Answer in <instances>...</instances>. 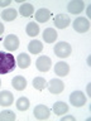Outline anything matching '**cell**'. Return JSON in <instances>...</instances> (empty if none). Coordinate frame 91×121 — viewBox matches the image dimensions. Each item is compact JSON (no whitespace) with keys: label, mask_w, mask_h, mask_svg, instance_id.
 <instances>
[{"label":"cell","mask_w":91,"mask_h":121,"mask_svg":"<svg viewBox=\"0 0 91 121\" xmlns=\"http://www.w3.org/2000/svg\"><path fill=\"white\" fill-rule=\"evenodd\" d=\"M15 64V58L10 52H0V74H6L14 71Z\"/></svg>","instance_id":"6da1fadb"},{"label":"cell","mask_w":91,"mask_h":121,"mask_svg":"<svg viewBox=\"0 0 91 121\" xmlns=\"http://www.w3.org/2000/svg\"><path fill=\"white\" fill-rule=\"evenodd\" d=\"M53 51H55V54L57 57H59V58H66L71 54L72 52V48H71V44H68L67 42H58L55 48H53Z\"/></svg>","instance_id":"7a4b0ae2"},{"label":"cell","mask_w":91,"mask_h":121,"mask_svg":"<svg viewBox=\"0 0 91 121\" xmlns=\"http://www.w3.org/2000/svg\"><path fill=\"white\" fill-rule=\"evenodd\" d=\"M73 29L77 33H86L90 29V22L85 17H78L73 20Z\"/></svg>","instance_id":"3957f363"},{"label":"cell","mask_w":91,"mask_h":121,"mask_svg":"<svg viewBox=\"0 0 91 121\" xmlns=\"http://www.w3.org/2000/svg\"><path fill=\"white\" fill-rule=\"evenodd\" d=\"M70 102L75 107H81L86 104V96L82 91H73L70 95Z\"/></svg>","instance_id":"277c9868"},{"label":"cell","mask_w":91,"mask_h":121,"mask_svg":"<svg viewBox=\"0 0 91 121\" xmlns=\"http://www.w3.org/2000/svg\"><path fill=\"white\" fill-rule=\"evenodd\" d=\"M47 88L53 95H59L64 88V83H63V81H61L58 78H53L47 83Z\"/></svg>","instance_id":"5b68a950"},{"label":"cell","mask_w":91,"mask_h":121,"mask_svg":"<svg viewBox=\"0 0 91 121\" xmlns=\"http://www.w3.org/2000/svg\"><path fill=\"white\" fill-rule=\"evenodd\" d=\"M4 47L6 51H17L19 48V38L15 34H9L4 39Z\"/></svg>","instance_id":"8992f818"},{"label":"cell","mask_w":91,"mask_h":121,"mask_svg":"<svg viewBox=\"0 0 91 121\" xmlns=\"http://www.w3.org/2000/svg\"><path fill=\"white\" fill-rule=\"evenodd\" d=\"M36 66L38 68V71L41 72H47L51 69V66H52V59L47 56H41L39 58L36 60Z\"/></svg>","instance_id":"52a82bcc"},{"label":"cell","mask_w":91,"mask_h":121,"mask_svg":"<svg viewBox=\"0 0 91 121\" xmlns=\"http://www.w3.org/2000/svg\"><path fill=\"white\" fill-rule=\"evenodd\" d=\"M53 23H55L56 28L64 29V28H67V26L70 25L71 19L66 14H57L56 17H55V19H53Z\"/></svg>","instance_id":"ba28073f"},{"label":"cell","mask_w":91,"mask_h":121,"mask_svg":"<svg viewBox=\"0 0 91 121\" xmlns=\"http://www.w3.org/2000/svg\"><path fill=\"white\" fill-rule=\"evenodd\" d=\"M34 116L38 120H47L49 117V113H51V110H49L46 105H37L34 107Z\"/></svg>","instance_id":"9c48e42d"},{"label":"cell","mask_w":91,"mask_h":121,"mask_svg":"<svg viewBox=\"0 0 91 121\" xmlns=\"http://www.w3.org/2000/svg\"><path fill=\"white\" fill-rule=\"evenodd\" d=\"M67 9L71 14H80L85 9V3L82 0H72V1L68 3Z\"/></svg>","instance_id":"30bf717a"},{"label":"cell","mask_w":91,"mask_h":121,"mask_svg":"<svg viewBox=\"0 0 91 121\" xmlns=\"http://www.w3.org/2000/svg\"><path fill=\"white\" fill-rule=\"evenodd\" d=\"M14 101V96L10 91H1L0 92V106H10Z\"/></svg>","instance_id":"8fae6325"},{"label":"cell","mask_w":91,"mask_h":121,"mask_svg":"<svg viewBox=\"0 0 91 121\" xmlns=\"http://www.w3.org/2000/svg\"><path fill=\"white\" fill-rule=\"evenodd\" d=\"M34 18H36V20L39 22V23H46V22L49 20V18H51V11L48 9H46V8H42V9L37 10Z\"/></svg>","instance_id":"7c38bea8"},{"label":"cell","mask_w":91,"mask_h":121,"mask_svg":"<svg viewBox=\"0 0 91 121\" xmlns=\"http://www.w3.org/2000/svg\"><path fill=\"white\" fill-rule=\"evenodd\" d=\"M70 72V66L66 62H58L55 66V73L59 77H64V76L68 74Z\"/></svg>","instance_id":"4fadbf2b"},{"label":"cell","mask_w":91,"mask_h":121,"mask_svg":"<svg viewBox=\"0 0 91 121\" xmlns=\"http://www.w3.org/2000/svg\"><path fill=\"white\" fill-rule=\"evenodd\" d=\"M17 15H18V11L14 8H6L5 10L1 11V19L5 22H13L17 18Z\"/></svg>","instance_id":"5bb4252c"},{"label":"cell","mask_w":91,"mask_h":121,"mask_svg":"<svg viewBox=\"0 0 91 121\" xmlns=\"http://www.w3.org/2000/svg\"><path fill=\"white\" fill-rule=\"evenodd\" d=\"M11 86L17 91H23L27 87V79L23 76H15L11 81Z\"/></svg>","instance_id":"9a60e30c"},{"label":"cell","mask_w":91,"mask_h":121,"mask_svg":"<svg viewBox=\"0 0 91 121\" xmlns=\"http://www.w3.org/2000/svg\"><path fill=\"white\" fill-rule=\"evenodd\" d=\"M57 39V32L53 28H46L43 32V40L46 43H53Z\"/></svg>","instance_id":"2e32d148"},{"label":"cell","mask_w":91,"mask_h":121,"mask_svg":"<svg viewBox=\"0 0 91 121\" xmlns=\"http://www.w3.org/2000/svg\"><path fill=\"white\" fill-rule=\"evenodd\" d=\"M15 62H17V64L19 67L24 69V68H28L30 66V57L27 54V53H20V54L17 57V60H15Z\"/></svg>","instance_id":"e0dca14e"},{"label":"cell","mask_w":91,"mask_h":121,"mask_svg":"<svg viewBox=\"0 0 91 121\" xmlns=\"http://www.w3.org/2000/svg\"><path fill=\"white\" fill-rule=\"evenodd\" d=\"M53 112H55V115L57 116H61V115H64L67 111H68V105L66 102H56L55 105H53Z\"/></svg>","instance_id":"ac0fdd59"},{"label":"cell","mask_w":91,"mask_h":121,"mask_svg":"<svg viewBox=\"0 0 91 121\" xmlns=\"http://www.w3.org/2000/svg\"><path fill=\"white\" fill-rule=\"evenodd\" d=\"M43 49V44H42L41 40H30V43L28 44V51L32 53V54H38L39 52H42Z\"/></svg>","instance_id":"d6986e66"},{"label":"cell","mask_w":91,"mask_h":121,"mask_svg":"<svg viewBox=\"0 0 91 121\" xmlns=\"http://www.w3.org/2000/svg\"><path fill=\"white\" fill-rule=\"evenodd\" d=\"M33 11H34V8L32 4H29V3H23L22 5H20V9H19V13H20L22 17H30V15L33 14Z\"/></svg>","instance_id":"ffe728a7"},{"label":"cell","mask_w":91,"mask_h":121,"mask_svg":"<svg viewBox=\"0 0 91 121\" xmlns=\"http://www.w3.org/2000/svg\"><path fill=\"white\" fill-rule=\"evenodd\" d=\"M25 30H27V34H28L29 37H37L38 34H39V26H38V24L34 22L28 23Z\"/></svg>","instance_id":"44dd1931"},{"label":"cell","mask_w":91,"mask_h":121,"mask_svg":"<svg viewBox=\"0 0 91 121\" xmlns=\"http://www.w3.org/2000/svg\"><path fill=\"white\" fill-rule=\"evenodd\" d=\"M33 87L38 91H42L47 87V81L43 77H36L33 79Z\"/></svg>","instance_id":"7402d4cb"},{"label":"cell","mask_w":91,"mask_h":121,"mask_svg":"<svg viewBox=\"0 0 91 121\" xmlns=\"http://www.w3.org/2000/svg\"><path fill=\"white\" fill-rule=\"evenodd\" d=\"M29 100L27 97H19L17 100V108L20 111H27L29 108Z\"/></svg>","instance_id":"603a6c76"},{"label":"cell","mask_w":91,"mask_h":121,"mask_svg":"<svg viewBox=\"0 0 91 121\" xmlns=\"http://www.w3.org/2000/svg\"><path fill=\"white\" fill-rule=\"evenodd\" d=\"M15 113L11 110H4L0 112V121H14Z\"/></svg>","instance_id":"cb8c5ba5"},{"label":"cell","mask_w":91,"mask_h":121,"mask_svg":"<svg viewBox=\"0 0 91 121\" xmlns=\"http://www.w3.org/2000/svg\"><path fill=\"white\" fill-rule=\"evenodd\" d=\"M75 121V117L72 116V115H67V116H63L62 117V121Z\"/></svg>","instance_id":"d4e9b609"},{"label":"cell","mask_w":91,"mask_h":121,"mask_svg":"<svg viewBox=\"0 0 91 121\" xmlns=\"http://www.w3.org/2000/svg\"><path fill=\"white\" fill-rule=\"evenodd\" d=\"M10 1H11V0H0V6H8V5H10Z\"/></svg>","instance_id":"484cf974"},{"label":"cell","mask_w":91,"mask_h":121,"mask_svg":"<svg viewBox=\"0 0 91 121\" xmlns=\"http://www.w3.org/2000/svg\"><path fill=\"white\" fill-rule=\"evenodd\" d=\"M91 5H89V6H87V9H86V14H87V17H90V15H91Z\"/></svg>","instance_id":"4316f807"},{"label":"cell","mask_w":91,"mask_h":121,"mask_svg":"<svg viewBox=\"0 0 91 121\" xmlns=\"http://www.w3.org/2000/svg\"><path fill=\"white\" fill-rule=\"evenodd\" d=\"M4 33V25H3V23H0V35Z\"/></svg>","instance_id":"83f0119b"},{"label":"cell","mask_w":91,"mask_h":121,"mask_svg":"<svg viewBox=\"0 0 91 121\" xmlns=\"http://www.w3.org/2000/svg\"><path fill=\"white\" fill-rule=\"evenodd\" d=\"M87 95L91 96V86L90 85H87Z\"/></svg>","instance_id":"f1b7e54d"},{"label":"cell","mask_w":91,"mask_h":121,"mask_svg":"<svg viewBox=\"0 0 91 121\" xmlns=\"http://www.w3.org/2000/svg\"><path fill=\"white\" fill-rule=\"evenodd\" d=\"M0 85H1V81H0Z\"/></svg>","instance_id":"f546056e"}]
</instances>
